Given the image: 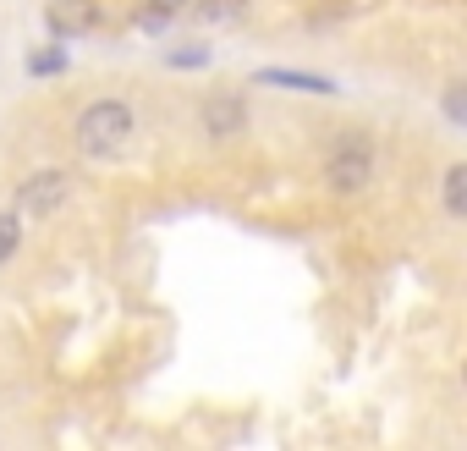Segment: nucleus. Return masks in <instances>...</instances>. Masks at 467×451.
I'll use <instances>...</instances> for the list:
<instances>
[{"instance_id":"11","label":"nucleus","mask_w":467,"mask_h":451,"mask_svg":"<svg viewBox=\"0 0 467 451\" xmlns=\"http://www.w3.org/2000/svg\"><path fill=\"white\" fill-rule=\"evenodd\" d=\"M182 12V0H143V28H165Z\"/></svg>"},{"instance_id":"9","label":"nucleus","mask_w":467,"mask_h":451,"mask_svg":"<svg viewBox=\"0 0 467 451\" xmlns=\"http://www.w3.org/2000/svg\"><path fill=\"white\" fill-rule=\"evenodd\" d=\"M28 72H34V78H56V72H67V50H56V45H50V50L28 56Z\"/></svg>"},{"instance_id":"4","label":"nucleus","mask_w":467,"mask_h":451,"mask_svg":"<svg viewBox=\"0 0 467 451\" xmlns=\"http://www.w3.org/2000/svg\"><path fill=\"white\" fill-rule=\"evenodd\" d=\"M243 127H248V100H237V94L203 100V132L209 138H237Z\"/></svg>"},{"instance_id":"7","label":"nucleus","mask_w":467,"mask_h":451,"mask_svg":"<svg viewBox=\"0 0 467 451\" xmlns=\"http://www.w3.org/2000/svg\"><path fill=\"white\" fill-rule=\"evenodd\" d=\"M198 17L225 28V23H243L248 17V0H198Z\"/></svg>"},{"instance_id":"10","label":"nucleus","mask_w":467,"mask_h":451,"mask_svg":"<svg viewBox=\"0 0 467 451\" xmlns=\"http://www.w3.org/2000/svg\"><path fill=\"white\" fill-rule=\"evenodd\" d=\"M17 243H23V220L17 215H0V265L17 254Z\"/></svg>"},{"instance_id":"3","label":"nucleus","mask_w":467,"mask_h":451,"mask_svg":"<svg viewBox=\"0 0 467 451\" xmlns=\"http://www.w3.org/2000/svg\"><path fill=\"white\" fill-rule=\"evenodd\" d=\"M67 171H34L23 187H17V204L28 209V215H50V209H61V198H67Z\"/></svg>"},{"instance_id":"8","label":"nucleus","mask_w":467,"mask_h":451,"mask_svg":"<svg viewBox=\"0 0 467 451\" xmlns=\"http://www.w3.org/2000/svg\"><path fill=\"white\" fill-rule=\"evenodd\" d=\"M445 209L451 215H467V165H451L445 171Z\"/></svg>"},{"instance_id":"6","label":"nucleus","mask_w":467,"mask_h":451,"mask_svg":"<svg viewBox=\"0 0 467 451\" xmlns=\"http://www.w3.org/2000/svg\"><path fill=\"white\" fill-rule=\"evenodd\" d=\"M259 83H270V89H303V94H330V89H336L330 78H314V72H281V67L259 72Z\"/></svg>"},{"instance_id":"2","label":"nucleus","mask_w":467,"mask_h":451,"mask_svg":"<svg viewBox=\"0 0 467 451\" xmlns=\"http://www.w3.org/2000/svg\"><path fill=\"white\" fill-rule=\"evenodd\" d=\"M368 176H374V149H368V138H363V132L336 138L330 165H325V187H330V193H363Z\"/></svg>"},{"instance_id":"13","label":"nucleus","mask_w":467,"mask_h":451,"mask_svg":"<svg viewBox=\"0 0 467 451\" xmlns=\"http://www.w3.org/2000/svg\"><path fill=\"white\" fill-rule=\"evenodd\" d=\"M445 116H451V121H467V89H462V83L445 89Z\"/></svg>"},{"instance_id":"12","label":"nucleus","mask_w":467,"mask_h":451,"mask_svg":"<svg viewBox=\"0 0 467 451\" xmlns=\"http://www.w3.org/2000/svg\"><path fill=\"white\" fill-rule=\"evenodd\" d=\"M203 61H209V50H198V45H182V50L171 56V67H176V72H192V67H203Z\"/></svg>"},{"instance_id":"1","label":"nucleus","mask_w":467,"mask_h":451,"mask_svg":"<svg viewBox=\"0 0 467 451\" xmlns=\"http://www.w3.org/2000/svg\"><path fill=\"white\" fill-rule=\"evenodd\" d=\"M132 132V105L127 100H94L78 116V149L83 154H110L116 143H127Z\"/></svg>"},{"instance_id":"5","label":"nucleus","mask_w":467,"mask_h":451,"mask_svg":"<svg viewBox=\"0 0 467 451\" xmlns=\"http://www.w3.org/2000/svg\"><path fill=\"white\" fill-rule=\"evenodd\" d=\"M45 23H50V34H61V39H78V34L99 28V6H94V0H50Z\"/></svg>"}]
</instances>
